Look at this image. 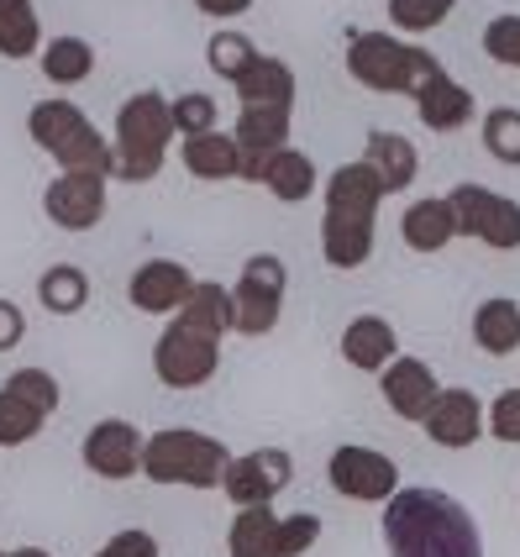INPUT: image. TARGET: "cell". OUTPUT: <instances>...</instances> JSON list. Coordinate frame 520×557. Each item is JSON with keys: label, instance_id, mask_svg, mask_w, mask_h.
Returning <instances> with one entry per match:
<instances>
[{"label": "cell", "instance_id": "obj_31", "mask_svg": "<svg viewBox=\"0 0 520 557\" xmlns=\"http://www.w3.org/2000/svg\"><path fill=\"white\" fill-rule=\"evenodd\" d=\"M252 59H258L252 37H243V32H232V27L211 32V42H206V63H211V74H221L226 85H237L247 69H252Z\"/></svg>", "mask_w": 520, "mask_h": 557}, {"label": "cell", "instance_id": "obj_19", "mask_svg": "<svg viewBox=\"0 0 520 557\" xmlns=\"http://www.w3.org/2000/svg\"><path fill=\"white\" fill-rule=\"evenodd\" d=\"M473 111H479L473 90L458 85L447 69L431 79L426 90L416 95V116H421V126H431V132H462V126L473 122Z\"/></svg>", "mask_w": 520, "mask_h": 557}, {"label": "cell", "instance_id": "obj_14", "mask_svg": "<svg viewBox=\"0 0 520 557\" xmlns=\"http://www.w3.org/2000/svg\"><path fill=\"white\" fill-rule=\"evenodd\" d=\"M106 174H63L42 189V216L59 232H90L106 221Z\"/></svg>", "mask_w": 520, "mask_h": 557}, {"label": "cell", "instance_id": "obj_37", "mask_svg": "<svg viewBox=\"0 0 520 557\" xmlns=\"http://www.w3.org/2000/svg\"><path fill=\"white\" fill-rule=\"evenodd\" d=\"M484 53H490L494 63H505V69H520V16L516 11L494 16L490 27H484Z\"/></svg>", "mask_w": 520, "mask_h": 557}, {"label": "cell", "instance_id": "obj_25", "mask_svg": "<svg viewBox=\"0 0 520 557\" xmlns=\"http://www.w3.org/2000/svg\"><path fill=\"white\" fill-rule=\"evenodd\" d=\"M226 553L232 557H284L278 553V516L274 505H247L226 531Z\"/></svg>", "mask_w": 520, "mask_h": 557}, {"label": "cell", "instance_id": "obj_17", "mask_svg": "<svg viewBox=\"0 0 520 557\" xmlns=\"http://www.w3.org/2000/svg\"><path fill=\"white\" fill-rule=\"evenodd\" d=\"M195 284H200V278L189 274L184 263H174V258H148L137 274L126 278V300L143 310V315H174V310L189 300Z\"/></svg>", "mask_w": 520, "mask_h": 557}, {"label": "cell", "instance_id": "obj_11", "mask_svg": "<svg viewBox=\"0 0 520 557\" xmlns=\"http://www.w3.org/2000/svg\"><path fill=\"white\" fill-rule=\"evenodd\" d=\"M289 479H295V458L278 453V447H258V453H243V458L226 463L221 495L232 499L237 510H247V505H274L278 490H289Z\"/></svg>", "mask_w": 520, "mask_h": 557}, {"label": "cell", "instance_id": "obj_30", "mask_svg": "<svg viewBox=\"0 0 520 557\" xmlns=\"http://www.w3.org/2000/svg\"><path fill=\"white\" fill-rule=\"evenodd\" d=\"M42 74L53 79V85H85L95 74V48L85 37H53L48 48H42Z\"/></svg>", "mask_w": 520, "mask_h": 557}, {"label": "cell", "instance_id": "obj_10", "mask_svg": "<svg viewBox=\"0 0 520 557\" xmlns=\"http://www.w3.org/2000/svg\"><path fill=\"white\" fill-rule=\"evenodd\" d=\"M326 479L342 499H358V505H384V499L399 490V468L395 458L373 453V447H337L332 463H326Z\"/></svg>", "mask_w": 520, "mask_h": 557}, {"label": "cell", "instance_id": "obj_29", "mask_svg": "<svg viewBox=\"0 0 520 557\" xmlns=\"http://www.w3.org/2000/svg\"><path fill=\"white\" fill-rule=\"evenodd\" d=\"M37 300H42V310H53V315H79V310L90 306V274L79 263H53L48 274L37 278Z\"/></svg>", "mask_w": 520, "mask_h": 557}, {"label": "cell", "instance_id": "obj_44", "mask_svg": "<svg viewBox=\"0 0 520 557\" xmlns=\"http://www.w3.org/2000/svg\"><path fill=\"white\" fill-rule=\"evenodd\" d=\"M0 557H5V553H0Z\"/></svg>", "mask_w": 520, "mask_h": 557}, {"label": "cell", "instance_id": "obj_43", "mask_svg": "<svg viewBox=\"0 0 520 557\" xmlns=\"http://www.w3.org/2000/svg\"><path fill=\"white\" fill-rule=\"evenodd\" d=\"M5 557H53L48 547H16V553H5Z\"/></svg>", "mask_w": 520, "mask_h": 557}, {"label": "cell", "instance_id": "obj_6", "mask_svg": "<svg viewBox=\"0 0 520 557\" xmlns=\"http://www.w3.org/2000/svg\"><path fill=\"white\" fill-rule=\"evenodd\" d=\"M232 463L226 442L189 426H163L143 447V473L153 484H184V490H221V473Z\"/></svg>", "mask_w": 520, "mask_h": 557}, {"label": "cell", "instance_id": "obj_23", "mask_svg": "<svg viewBox=\"0 0 520 557\" xmlns=\"http://www.w3.org/2000/svg\"><path fill=\"white\" fill-rule=\"evenodd\" d=\"M232 90H237L243 106H284V111H295V69L284 59H274V53H258L252 69Z\"/></svg>", "mask_w": 520, "mask_h": 557}, {"label": "cell", "instance_id": "obj_24", "mask_svg": "<svg viewBox=\"0 0 520 557\" xmlns=\"http://www.w3.org/2000/svg\"><path fill=\"white\" fill-rule=\"evenodd\" d=\"M473 342L490 358H510L520 347V306L510 295H494V300H484L473 310Z\"/></svg>", "mask_w": 520, "mask_h": 557}, {"label": "cell", "instance_id": "obj_4", "mask_svg": "<svg viewBox=\"0 0 520 557\" xmlns=\"http://www.w3.org/2000/svg\"><path fill=\"white\" fill-rule=\"evenodd\" d=\"M347 74L373 95H416L442 74V59L421 42H399L395 32H352L347 37Z\"/></svg>", "mask_w": 520, "mask_h": 557}, {"label": "cell", "instance_id": "obj_21", "mask_svg": "<svg viewBox=\"0 0 520 557\" xmlns=\"http://www.w3.org/2000/svg\"><path fill=\"white\" fill-rule=\"evenodd\" d=\"M363 163L384 180V189L389 195H399V189L416 185V174H421V153H416V143L410 137H399V132H368L363 143Z\"/></svg>", "mask_w": 520, "mask_h": 557}, {"label": "cell", "instance_id": "obj_42", "mask_svg": "<svg viewBox=\"0 0 520 557\" xmlns=\"http://www.w3.org/2000/svg\"><path fill=\"white\" fill-rule=\"evenodd\" d=\"M195 11L200 16H215V22H237L252 11V0H195Z\"/></svg>", "mask_w": 520, "mask_h": 557}, {"label": "cell", "instance_id": "obj_36", "mask_svg": "<svg viewBox=\"0 0 520 557\" xmlns=\"http://www.w3.org/2000/svg\"><path fill=\"white\" fill-rule=\"evenodd\" d=\"M215 116H221V106H215L206 90L174 95V126H179V137H200V132H215Z\"/></svg>", "mask_w": 520, "mask_h": 557}, {"label": "cell", "instance_id": "obj_32", "mask_svg": "<svg viewBox=\"0 0 520 557\" xmlns=\"http://www.w3.org/2000/svg\"><path fill=\"white\" fill-rule=\"evenodd\" d=\"M384 11H389V22L399 32H410V37H421V32H436L453 11H458V0H384Z\"/></svg>", "mask_w": 520, "mask_h": 557}, {"label": "cell", "instance_id": "obj_3", "mask_svg": "<svg viewBox=\"0 0 520 557\" xmlns=\"http://www.w3.org/2000/svg\"><path fill=\"white\" fill-rule=\"evenodd\" d=\"M174 137H179V126H174V100H169V95H158V90L126 95L122 111H116L111 180H126V185L158 180V169H163Z\"/></svg>", "mask_w": 520, "mask_h": 557}, {"label": "cell", "instance_id": "obj_22", "mask_svg": "<svg viewBox=\"0 0 520 557\" xmlns=\"http://www.w3.org/2000/svg\"><path fill=\"white\" fill-rule=\"evenodd\" d=\"M184 169H189V180H237V163H243V148H237V137L232 132H200V137H184Z\"/></svg>", "mask_w": 520, "mask_h": 557}, {"label": "cell", "instance_id": "obj_28", "mask_svg": "<svg viewBox=\"0 0 520 557\" xmlns=\"http://www.w3.org/2000/svg\"><path fill=\"white\" fill-rule=\"evenodd\" d=\"M42 53V22L32 0H0V59H32Z\"/></svg>", "mask_w": 520, "mask_h": 557}, {"label": "cell", "instance_id": "obj_13", "mask_svg": "<svg viewBox=\"0 0 520 557\" xmlns=\"http://www.w3.org/2000/svg\"><path fill=\"white\" fill-rule=\"evenodd\" d=\"M143 447H148V436L137 432L132 421H95L85 442H79V458L90 468L95 479H111V484H122L132 473H143Z\"/></svg>", "mask_w": 520, "mask_h": 557}, {"label": "cell", "instance_id": "obj_12", "mask_svg": "<svg viewBox=\"0 0 520 557\" xmlns=\"http://www.w3.org/2000/svg\"><path fill=\"white\" fill-rule=\"evenodd\" d=\"M232 137L243 148V163H237V180L243 185H263V169L278 148H289V111L284 106H243L237 122H232Z\"/></svg>", "mask_w": 520, "mask_h": 557}, {"label": "cell", "instance_id": "obj_39", "mask_svg": "<svg viewBox=\"0 0 520 557\" xmlns=\"http://www.w3.org/2000/svg\"><path fill=\"white\" fill-rule=\"evenodd\" d=\"M490 432L499 436V442H520V384H510V389H499V395H494Z\"/></svg>", "mask_w": 520, "mask_h": 557}, {"label": "cell", "instance_id": "obj_2", "mask_svg": "<svg viewBox=\"0 0 520 557\" xmlns=\"http://www.w3.org/2000/svg\"><path fill=\"white\" fill-rule=\"evenodd\" d=\"M384 180L368 169L363 158L358 163H342L326 180V211H321V252L326 263L352 274L373 258V237H379V206H384Z\"/></svg>", "mask_w": 520, "mask_h": 557}, {"label": "cell", "instance_id": "obj_38", "mask_svg": "<svg viewBox=\"0 0 520 557\" xmlns=\"http://www.w3.org/2000/svg\"><path fill=\"white\" fill-rule=\"evenodd\" d=\"M315 536H321V516H310V510H300V516H278V553L284 557L310 553Z\"/></svg>", "mask_w": 520, "mask_h": 557}, {"label": "cell", "instance_id": "obj_27", "mask_svg": "<svg viewBox=\"0 0 520 557\" xmlns=\"http://www.w3.org/2000/svg\"><path fill=\"white\" fill-rule=\"evenodd\" d=\"M174 321L195 326V332H211V337H226V332H232V289L200 278V284L189 289V300L174 310Z\"/></svg>", "mask_w": 520, "mask_h": 557}, {"label": "cell", "instance_id": "obj_34", "mask_svg": "<svg viewBox=\"0 0 520 557\" xmlns=\"http://www.w3.org/2000/svg\"><path fill=\"white\" fill-rule=\"evenodd\" d=\"M484 148H490L499 163L520 169V111L516 106H494V111H484Z\"/></svg>", "mask_w": 520, "mask_h": 557}, {"label": "cell", "instance_id": "obj_7", "mask_svg": "<svg viewBox=\"0 0 520 557\" xmlns=\"http://www.w3.org/2000/svg\"><path fill=\"white\" fill-rule=\"evenodd\" d=\"M284 284L289 269L274 252H252L232 284V332L237 337H269L284 315Z\"/></svg>", "mask_w": 520, "mask_h": 557}, {"label": "cell", "instance_id": "obj_20", "mask_svg": "<svg viewBox=\"0 0 520 557\" xmlns=\"http://www.w3.org/2000/svg\"><path fill=\"white\" fill-rule=\"evenodd\" d=\"M399 237L410 252H442L458 237V216H453V200L447 195H426L416 206H405L399 216Z\"/></svg>", "mask_w": 520, "mask_h": 557}, {"label": "cell", "instance_id": "obj_40", "mask_svg": "<svg viewBox=\"0 0 520 557\" xmlns=\"http://www.w3.org/2000/svg\"><path fill=\"white\" fill-rule=\"evenodd\" d=\"M95 557H158V542H153V531L126 527V531H116Z\"/></svg>", "mask_w": 520, "mask_h": 557}, {"label": "cell", "instance_id": "obj_1", "mask_svg": "<svg viewBox=\"0 0 520 557\" xmlns=\"http://www.w3.org/2000/svg\"><path fill=\"white\" fill-rule=\"evenodd\" d=\"M379 531L389 557H484V536L468 505L431 484H399L384 499Z\"/></svg>", "mask_w": 520, "mask_h": 557}, {"label": "cell", "instance_id": "obj_5", "mask_svg": "<svg viewBox=\"0 0 520 557\" xmlns=\"http://www.w3.org/2000/svg\"><path fill=\"white\" fill-rule=\"evenodd\" d=\"M27 132L63 174H106L111 180V143L100 137V126L74 100H63V95L37 100L27 116Z\"/></svg>", "mask_w": 520, "mask_h": 557}, {"label": "cell", "instance_id": "obj_16", "mask_svg": "<svg viewBox=\"0 0 520 557\" xmlns=\"http://www.w3.org/2000/svg\"><path fill=\"white\" fill-rule=\"evenodd\" d=\"M379 389H384V405L395 410L399 421H410V426H421L426 410L436 405V395H442V384H436L426 358H399V352H395V363H384Z\"/></svg>", "mask_w": 520, "mask_h": 557}, {"label": "cell", "instance_id": "obj_18", "mask_svg": "<svg viewBox=\"0 0 520 557\" xmlns=\"http://www.w3.org/2000/svg\"><path fill=\"white\" fill-rule=\"evenodd\" d=\"M342 363H352L358 373H384V363H395L399 337L384 315H352L342 326Z\"/></svg>", "mask_w": 520, "mask_h": 557}, {"label": "cell", "instance_id": "obj_9", "mask_svg": "<svg viewBox=\"0 0 520 557\" xmlns=\"http://www.w3.org/2000/svg\"><path fill=\"white\" fill-rule=\"evenodd\" d=\"M447 200H453V216H458V237H479V243L494 252L520 248V206L510 195L468 180V185H458Z\"/></svg>", "mask_w": 520, "mask_h": 557}, {"label": "cell", "instance_id": "obj_41", "mask_svg": "<svg viewBox=\"0 0 520 557\" xmlns=\"http://www.w3.org/2000/svg\"><path fill=\"white\" fill-rule=\"evenodd\" d=\"M22 337H27V315H22V306L0 300V352H11Z\"/></svg>", "mask_w": 520, "mask_h": 557}, {"label": "cell", "instance_id": "obj_35", "mask_svg": "<svg viewBox=\"0 0 520 557\" xmlns=\"http://www.w3.org/2000/svg\"><path fill=\"white\" fill-rule=\"evenodd\" d=\"M5 389H11V395H22L27 405H37L42 416H53V410H59V400H63L59 379H53L48 369H11V373H5Z\"/></svg>", "mask_w": 520, "mask_h": 557}, {"label": "cell", "instance_id": "obj_33", "mask_svg": "<svg viewBox=\"0 0 520 557\" xmlns=\"http://www.w3.org/2000/svg\"><path fill=\"white\" fill-rule=\"evenodd\" d=\"M42 410L37 405H27L22 395H11L5 384H0V447H22V442H32V436L42 432Z\"/></svg>", "mask_w": 520, "mask_h": 557}, {"label": "cell", "instance_id": "obj_8", "mask_svg": "<svg viewBox=\"0 0 520 557\" xmlns=\"http://www.w3.org/2000/svg\"><path fill=\"white\" fill-rule=\"evenodd\" d=\"M215 369H221V337H211V332L169 321L163 337L153 342V373L169 389H200L215 379Z\"/></svg>", "mask_w": 520, "mask_h": 557}, {"label": "cell", "instance_id": "obj_15", "mask_svg": "<svg viewBox=\"0 0 520 557\" xmlns=\"http://www.w3.org/2000/svg\"><path fill=\"white\" fill-rule=\"evenodd\" d=\"M421 432L436 442V447H447V453H462V447H473L479 436H484V400L473 395V389H442L436 405L426 410V421H421Z\"/></svg>", "mask_w": 520, "mask_h": 557}, {"label": "cell", "instance_id": "obj_26", "mask_svg": "<svg viewBox=\"0 0 520 557\" xmlns=\"http://www.w3.org/2000/svg\"><path fill=\"white\" fill-rule=\"evenodd\" d=\"M263 189H269L274 200H284V206H300V200L315 195V163H310L300 148H278V153L269 158V169H263Z\"/></svg>", "mask_w": 520, "mask_h": 557}]
</instances>
